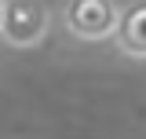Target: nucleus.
I'll return each mask as SVG.
<instances>
[{"label":"nucleus","instance_id":"nucleus-1","mask_svg":"<svg viewBox=\"0 0 146 139\" xmlns=\"http://www.w3.org/2000/svg\"><path fill=\"white\" fill-rule=\"evenodd\" d=\"M117 22H121V4H113V0H70V4H62V26L77 40H88V44L113 40Z\"/></svg>","mask_w":146,"mask_h":139},{"label":"nucleus","instance_id":"nucleus-2","mask_svg":"<svg viewBox=\"0 0 146 139\" xmlns=\"http://www.w3.org/2000/svg\"><path fill=\"white\" fill-rule=\"evenodd\" d=\"M51 29V11L33 0H4L0 7V40L7 48H36Z\"/></svg>","mask_w":146,"mask_h":139},{"label":"nucleus","instance_id":"nucleus-3","mask_svg":"<svg viewBox=\"0 0 146 139\" xmlns=\"http://www.w3.org/2000/svg\"><path fill=\"white\" fill-rule=\"evenodd\" d=\"M113 44L128 59H146V0L121 4V22H117Z\"/></svg>","mask_w":146,"mask_h":139},{"label":"nucleus","instance_id":"nucleus-4","mask_svg":"<svg viewBox=\"0 0 146 139\" xmlns=\"http://www.w3.org/2000/svg\"><path fill=\"white\" fill-rule=\"evenodd\" d=\"M0 7H4V0H0Z\"/></svg>","mask_w":146,"mask_h":139}]
</instances>
